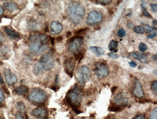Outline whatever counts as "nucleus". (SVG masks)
<instances>
[{
    "label": "nucleus",
    "instance_id": "f257e3e1",
    "mask_svg": "<svg viewBox=\"0 0 157 119\" xmlns=\"http://www.w3.org/2000/svg\"><path fill=\"white\" fill-rule=\"evenodd\" d=\"M49 41V37L43 34H34L30 38L29 49L35 54H40L47 50Z\"/></svg>",
    "mask_w": 157,
    "mask_h": 119
},
{
    "label": "nucleus",
    "instance_id": "f03ea898",
    "mask_svg": "<svg viewBox=\"0 0 157 119\" xmlns=\"http://www.w3.org/2000/svg\"><path fill=\"white\" fill-rule=\"evenodd\" d=\"M68 15L72 22L75 25H77L82 22L85 15V9L82 5L76 2L69 3L67 8Z\"/></svg>",
    "mask_w": 157,
    "mask_h": 119
},
{
    "label": "nucleus",
    "instance_id": "7ed1b4c3",
    "mask_svg": "<svg viewBox=\"0 0 157 119\" xmlns=\"http://www.w3.org/2000/svg\"><path fill=\"white\" fill-rule=\"evenodd\" d=\"M83 96L81 90L76 85H75L73 88L68 92L66 96V100L68 104L77 114L81 113V111L79 110L78 108L81 104Z\"/></svg>",
    "mask_w": 157,
    "mask_h": 119
},
{
    "label": "nucleus",
    "instance_id": "20e7f679",
    "mask_svg": "<svg viewBox=\"0 0 157 119\" xmlns=\"http://www.w3.org/2000/svg\"><path fill=\"white\" fill-rule=\"evenodd\" d=\"M55 62L51 54H43L39 61L34 66L33 72L36 75H39L43 70L49 71L54 68Z\"/></svg>",
    "mask_w": 157,
    "mask_h": 119
},
{
    "label": "nucleus",
    "instance_id": "39448f33",
    "mask_svg": "<svg viewBox=\"0 0 157 119\" xmlns=\"http://www.w3.org/2000/svg\"><path fill=\"white\" fill-rule=\"evenodd\" d=\"M84 42L82 37L77 36L72 37L68 41V49L75 54L80 53Z\"/></svg>",
    "mask_w": 157,
    "mask_h": 119
},
{
    "label": "nucleus",
    "instance_id": "423d86ee",
    "mask_svg": "<svg viewBox=\"0 0 157 119\" xmlns=\"http://www.w3.org/2000/svg\"><path fill=\"white\" fill-rule=\"evenodd\" d=\"M47 93L43 89L39 88L32 89L29 95V99L36 103H41L47 99Z\"/></svg>",
    "mask_w": 157,
    "mask_h": 119
},
{
    "label": "nucleus",
    "instance_id": "0eeeda50",
    "mask_svg": "<svg viewBox=\"0 0 157 119\" xmlns=\"http://www.w3.org/2000/svg\"><path fill=\"white\" fill-rule=\"evenodd\" d=\"M90 77L91 72L90 69L86 65L82 66L76 75L79 84L84 87L86 83L89 81Z\"/></svg>",
    "mask_w": 157,
    "mask_h": 119
},
{
    "label": "nucleus",
    "instance_id": "6e6552de",
    "mask_svg": "<svg viewBox=\"0 0 157 119\" xmlns=\"http://www.w3.org/2000/svg\"><path fill=\"white\" fill-rule=\"evenodd\" d=\"M94 72L99 78L102 79L106 77L109 75V69L104 62H98L95 65Z\"/></svg>",
    "mask_w": 157,
    "mask_h": 119
},
{
    "label": "nucleus",
    "instance_id": "1a4fd4ad",
    "mask_svg": "<svg viewBox=\"0 0 157 119\" xmlns=\"http://www.w3.org/2000/svg\"><path fill=\"white\" fill-rule=\"evenodd\" d=\"M103 15L100 12L93 10L90 12L88 15L86 19V23L88 25H92L100 23L102 21Z\"/></svg>",
    "mask_w": 157,
    "mask_h": 119
},
{
    "label": "nucleus",
    "instance_id": "9d476101",
    "mask_svg": "<svg viewBox=\"0 0 157 119\" xmlns=\"http://www.w3.org/2000/svg\"><path fill=\"white\" fill-rule=\"evenodd\" d=\"M76 65V60L74 58H71L66 59L64 63V70L71 77L73 76L74 71Z\"/></svg>",
    "mask_w": 157,
    "mask_h": 119
},
{
    "label": "nucleus",
    "instance_id": "9b49d317",
    "mask_svg": "<svg viewBox=\"0 0 157 119\" xmlns=\"http://www.w3.org/2000/svg\"><path fill=\"white\" fill-rule=\"evenodd\" d=\"M114 101L115 104L118 106L124 108L127 106L128 103V99L125 94L123 93H120L114 97Z\"/></svg>",
    "mask_w": 157,
    "mask_h": 119
},
{
    "label": "nucleus",
    "instance_id": "f8f14e48",
    "mask_svg": "<svg viewBox=\"0 0 157 119\" xmlns=\"http://www.w3.org/2000/svg\"><path fill=\"white\" fill-rule=\"evenodd\" d=\"M4 77L6 83L10 85H13L17 82L18 78L16 74L10 69H6L4 70Z\"/></svg>",
    "mask_w": 157,
    "mask_h": 119
},
{
    "label": "nucleus",
    "instance_id": "ddd939ff",
    "mask_svg": "<svg viewBox=\"0 0 157 119\" xmlns=\"http://www.w3.org/2000/svg\"><path fill=\"white\" fill-rule=\"evenodd\" d=\"M133 94L134 96L138 98H141L144 96V93L141 84L137 79H135L134 81Z\"/></svg>",
    "mask_w": 157,
    "mask_h": 119
},
{
    "label": "nucleus",
    "instance_id": "4468645a",
    "mask_svg": "<svg viewBox=\"0 0 157 119\" xmlns=\"http://www.w3.org/2000/svg\"><path fill=\"white\" fill-rule=\"evenodd\" d=\"M33 116L40 119H45L47 116V110L42 107H39L34 108L31 112Z\"/></svg>",
    "mask_w": 157,
    "mask_h": 119
},
{
    "label": "nucleus",
    "instance_id": "2eb2a0df",
    "mask_svg": "<svg viewBox=\"0 0 157 119\" xmlns=\"http://www.w3.org/2000/svg\"><path fill=\"white\" fill-rule=\"evenodd\" d=\"M63 29L62 24L58 21H54L50 25V33L52 35L58 34Z\"/></svg>",
    "mask_w": 157,
    "mask_h": 119
},
{
    "label": "nucleus",
    "instance_id": "dca6fc26",
    "mask_svg": "<svg viewBox=\"0 0 157 119\" xmlns=\"http://www.w3.org/2000/svg\"><path fill=\"white\" fill-rule=\"evenodd\" d=\"M130 57L134 58L144 63H146L149 61L148 57L146 54H142L138 52H133L130 53Z\"/></svg>",
    "mask_w": 157,
    "mask_h": 119
},
{
    "label": "nucleus",
    "instance_id": "f3484780",
    "mask_svg": "<svg viewBox=\"0 0 157 119\" xmlns=\"http://www.w3.org/2000/svg\"><path fill=\"white\" fill-rule=\"evenodd\" d=\"M3 6L7 11L11 12L19 9V5L14 2H5L3 4Z\"/></svg>",
    "mask_w": 157,
    "mask_h": 119
},
{
    "label": "nucleus",
    "instance_id": "a211bd4d",
    "mask_svg": "<svg viewBox=\"0 0 157 119\" xmlns=\"http://www.w3.org/2000/svg\"><path fill=\"white\" fill-rule=\"evenodd\" d=\"M89 49L92 53H93L96 57H98L102 56V54L104 53V51L101 47L90 46Z\"/></svg>",
    "mask_w": 157,
    "mask_h": 119
},
{
    "label": "nucleus",
    "instance_id": "6ab92c4d",
    "mask_svg": "<svg viewBox=\"0 0 157 119\" xmlns=\"http://www.w3.org/2000/svg\"><path fill=\"white\" fill-rule=\"evenodd\" d=\"M4 31H5V33L6 34L8 35L9 37L13 39H18L20 37L19 33L16 32V31H12L11 30L8 29L7 28H4Z\"/></svg>",
    "mask_w": 157,
    "mask_h": 119
},
{
    "label": "nucleus",
    "instance_id": "aec40b11",
    "mask_svg": "<svg viewBox=\"0 0 157 119\" xmlns=\"http://www.w3.org/2000/svg\"><path fill=\"white\" fill-rule=\"evenodd\" d=\"M15 92L19 95H24L28 92V88L25 85H20L16 87Z\"/></svg>",
    "mask_w": 157,
    "mask_h": 119
},
{
    "label": "nucleus",
    "instance_id": "412c9836",
    "mask_svg": "<svg viewBox=\"0 0 157 119\" xmlns=\"http://www.w3.org/2000/svg\"><path fill=\"white\" fill-rule=\"evenodd\" d=\"M118 46V42L113 40L109 42V45H108V48L110 51L116 52H117V51H116V50L117 49Z\"/></svg>",
    "mask_w": 157,
    "mask_h": 119
},
{
    "label": "nucleus",
    "instance_id": "4be33fe9",
    "mask_svg": "<svg viewBox=\"0 0 157 119\" xmlns=\"http://www.w3.org/2000/svg\"><path fill=\"white\" fill-rule=\"evenodd\" d=\"M121 107L118 106L117 105L115 104H111L109 107L108 108V109L109 112H118L121 111L122 108Z\"/></svg>",
    "mask_w": 157,
    "mask_h": 119
},
{
    "label": "nucleus",
    "instance_id": "5701e85b",
    "mask_svg": "<svg viewBox=\"0 0 157 119\" xmlns=\"http://www.w3.org/2000/svg\"><path fill=\"white\" fill-rule=\"evenodd\" d=\"M16 107L20 112L25 113L26 111V106L22 101L18 102L16 104Z\"/></svg>",
    "mask_w": 157,
    "mask_h": 119
},
{
    "label": "nucleus",
    "instance_id": "b1692460",
    "mask_svg": "<svg viewBox=\"0 0 157 119\" xmlns=\"http://www.w3.org/2000/svg\"><path fill=\"white\" fill-rule=\"evenodd\" d=\"M144 29H145V32H146L147 33H149V34L152 33L153 32H155V31H157V28H156L151 27V26H149V25H147V24L145 25Z\"/></svg>",
    "mask_w": 157,
    "mask_h": 119
},
{
    "label": "nucleus",
    "instance_id": "393cba45",
    "mask_svg": "<svg viewBox=\"0 0 157 119\" xmlns=\"http://www.w3.org/2000/svg\"><path fill=\"white\" fill-rule=\"evenodd\" d=\"M9 53V50L8 47L6 46L2 47L0 49V56L2 57H6L7 54Z\"/></svg>",
    "mask_w": 157,
    "mask_h": 119
},
{
    "label": "nucleus",
    "instance_id": "a878e982",
    "mask_svg": "<svg viewBox=\"0 0 157 119\" xmlns=\"http://www.w3.org/2000/svg\"><path fill=\"white\" fill-rule=\"evenodd\" d=\"M134 32L137 34H143L145 32L144 28L140 26H137L134 27Z\"/></svg>",
    "mask_w": 157,
    "mask_h": 119
},
{
    "label": "nucleus",
    "instance_id": "bb28decb",
    "mask_svg": "<svg viewBox=\"0 0 157 119\" xmlns=\"http://www.w3.org/2000/svg\"><path fill=\"white\" fill-rule=\"evenodd\" d=\"M151 90L153 94L157 95V81H154L151 85Z\"/></svg>",
    "mask_w": 157,
    "mask_h": 119
},
{
    "label": "nucleus",
    "instance_id": "cd10ccee",
    "mask_svg": "<svg viewBox=\"0 0 157 119\" xmlns=\"http://www.w3.org/2000/svg\"><path fill=\"white\" fill-rule=\"evenodd\" d=\"M138 48H139V50L141 52L144 53L146 50L148 49V47L145 43L141 42L139 45Z\"/></svg>",
    "mask_w": 157,
    "mask_h": 119
},
{
    "label": "nucleus",
    "instance_id": "c85d7f7f",
    "mask_svg": "<svg viewBox=\"0 0 157 119\" xmlns=\"http://www.w3.org/2000/svg\"><path fill=\"white\" fill-rule=\"evenodd\" d=\"M15 119H26V117L24 113L19 112L16 113Z\"/></svg>",
    "mask_w": 157,
    "mask_h": 119
},
{
    "label": "nucleus",
    "instance_id": "c756f323",
    "mask_svg": "<svg viewBox=\"0 0 157 119\" xmlns=\"http://www.w3.org/2000/svg\"><path fill=\"white\" fill-rule=\"evenodd\" d=\"M149 119H157V108H155L151 112Z\"/></svg>",
    "mask_w": 157,
    "mask_h": 119
},
{
    "label": "nucleus",
    "instance_id": "7c9ffc66",
    "mask_svg": "<svg viewBox=\"0 0 157 119\" xmlns=\"http://www.w3.org/2000/svg\"><path fill=\"white\" fill-rule=\"evenodd\" d=\"M126 35V31L124 29H120L117 32V35L119 37L122 38L125 37Z\"/></svg>",
    "mask_w": 157,
    "mask_h": 119
},
{
    "label": "nucleus",
    "instance_id": "2f4dec72",
    "mask_svg": "<svg viewBox=\"0 0 157 119\" xmlns=\"http://www.w3.org/2000/svg\"><path fill=\"white\" fill-rule=\"evenodd\" d=\"M98 2H99L100 4L104 5H106L107 4L111 3L112 2V1L111 0H101V1H98Z\"/></svg>",
    "mask_w": 157,
    "mask_h": 119
},
{
    "label": "nucleus",
    "instance_id": "473e14b6",
    "mask_svg": "<svg viewBox=\"0 0 157 119\" xmlns=\"http://www.w3.org/2000/svg\"><path fill=\"white\" fill-rule=\"evenodd\" d=\"M88 30V28H85V29H79L78 30L75 31V34L76 35L81 34L83 33V32H84L85 31Z\"/></svg>",
    "mask_w": 157,
    "mask_h": 119
},
{
    "label": "nucleus",
    "instance_id": "72a5a7b5",
    "mask_svg": "<svg viewBox=\"0 0 157 119\" xmlns=\"http://www.w3.org/2000/svg\"><path fill=\"white\" fill-rule=\"evenodd\" d=\"M150 7L154 12L156 13L157 11V4H150Z\"/></svg>",
    "mask_w": 157,
    "mask_h": 119
},
{
    "label": "nucleus",
    "instance_id": "f704fd0d",
    "mask_svg": "<svg viewBox=\"0 0 157 119\" xmlns=\"http://www.w3.org/2000/svg\"><path fill=\"white\" fill-rule=\"evenodd\" d=\"M4 100V94L1 89L0 88V104L2 103Z\"/></svg>",
    "mask_w": 157,
    "mask_h": 119
},
{
    "label": "nucleus",
    "instance_id": "c9c22d12",
    "mask_svg": "<svg viewBox=\"0 0 157 119\" xmlns=\"http://www.w3.org/2000/svg\"><path fill=\"white\" fill-rule=\"evenodd\" d=\"M140 6H141L142 9H143V10H146L147 6H146V3H145V1H142L141 3L140 4Z\"/></svg>",
    "mask_w": 157,
    "mask_h": 119
},
{
    "label": "nucleus",
    "instance_id": "e433bc0d",
    "mask_svg": "<svg viewBox=\"0 0 157 119\" xmlns=\"http://www.w3.org/2000/svg\"><path fill=\"white\" fill-rule=\"evenodd\" d=\"M133 119H145V116L144 114H140L135 116Z\"/></svg>",
    "mask_w": 157,
    "mask_h": 119
},
{
    "label": "nucleus",
    "instance_id": "4c0bfd02",
    "mask_svg": "<svg viewBox=\"0 0 157 119\" xmlns=\"http://www.w3.org/2000/svg\"><path fill=\"white\" fill-rule=\"evenodd\" d=\"M107 56H108L110 58H112L113 59H116L118 58V56L117 54H113V53H109L107 54Z\"/></svg>",
    "mask_w": 157,
    "mask_h": 119
},
{
    "label": "nucleus",
    "instance_id": "58836bf2",
    "mask_svg": "<svg viewBox=\"0 0 157 119\" xmlns=\"http://www.w3.org/2000/svg\"><path fill=\"white\" fill-rule=\"evenodd\" d=\"M143 13L144 15H145L146 17H149V18H151V16L149 14V13L147 12L146 10H143Z\"/></svg>",
    "mask_w": 157,
    "mask_h": 119
},
{
    "label": "nucleus",
    "instance_id": "ea45409f",
    "mask_svg": "<svg viewBox=\"0 0 157 119\" xmlns=\"http://www.w3.org/2000/svg\"><path fill=\"white\" fill-rule=\"evenodd\" d=\"M129 64L130 67H131L132 68H135L137 66V63L135 62L134 61L130 62L129 63Z\"/></svg>",
    "mask_w": 157,
    "mask_h": 119
},
{
    "label": "nucleus",
    "instance_id": "a19ab883",
    "mask_svg": "<svg viewBox=\"0 0 157 119\" xmlns=\"http://www.w3.org/2000/svg\"><path fill=\"white\" fill-rule=\"evenodd\" d=\"M156 35H157L156 32H153L152 33L149 35L147 36V38L149 39L153 38L155 37L156 36Z\"/></svg>",
    "mask_w": 157,
    "mask_h": 119
},
{
    "label": "nucleus",
    "instance_id": "79ce46f5",
    "mask_svg": "<svg viewBox=\"0 0 157 119\" xmlns=\"http://www.w3.org/2000/svg\"><path fill=\"white\" fill-rule=\"evenodd\" d=\"M4 36H3V35L0 33V44L4 42Z\"/></svg>",
    "mask_w": 157,
    "mask_h": 119
},
{
    "label": "nucleus",
    "instance_id": "37998d69",
    "mask_svg": "<svg viewBox=\"0 0 157 119\" xmlns=\"http://www.w3.org/2000/svg\"><path fill=\"white\" fill-rule=\"evenodd\" d=\"M0 83H1V84L2 85H4V79H3V77L2 76V74L0 73Z\"/></svg>",
    "mask_w": 157,
    "mask_h": 119
},
{
    "label": "nucleus",
    "instance_id": "c03bdc74",
    "mask_svg": "<svg viewBox=\"0 0 157 119\" xmlns=\"http://www.w3.org/2000/svg\"><path fill=\"white\" fill-rule=\"evenodd\" d=\"M49 41L51 42V44L52 45H53L54 44V39L51 37L50 36H49Z\"/></svg>",
    "mask_w": 157,
    "mask_h": 119
},
{
    "label": "nucleus",
    "instance_id": "a18cd8bd",
    "mask_svg": "<svg viewBox=\"0 0 157 119\" xmlns=\"http://www.w3.org/2000/svg\"><path fill=\"white\" fill-rule=\"evenodd\" d=\"M4 12V8L2 7V6L0 5V16H1L3 14Z\"/></svg>",
    "mask_w": 157,
    "mask_h": 119
},
{
    "label": "nucleus",
    "instance_id": "49530a36",
    "mask_svg": "<svg viewBox=\"0 0 157 119\" xmlns=\"http://www.w3.org/2000/svg\"><path fill=\"white\" fill-rule=\"evenodd\" d=\"M63 37L61 36H59V37H58L57 38L56 40H57V42H61V41L63 40Z\"/></svg>",
    "mask_w": 157,
    "mask_h": 119
},
{
    "label": "nucleus",
    "instance_id": "de8ad7c7",
    "mask_svg": "<svg viewBox=\"0 0 157 119\" xmlns=\"http://www.w3.org/2000/svg\"><path fill=\"white\" fill-rule=\"evenodd\" d=\"M118 88V87L117 86H114L111 89V92L112 93V94H113L115 92V91L117 90V89Z\"/></svg>",
    "mask_w": 157,
    "mask_h": 119
},
{
    "label": "nucleus",
    "instance_id": "09e8293b",
    "mask_svg": "<svg viewBox=\"0 0 157 119\" xmlns=\"http://www.w3.org/2000/svg\"><path fill=\"white\" fill-rule=\"evenodd\" d=\"M134 25L133 23H128L127 24V26L129 28H132V27H134Z\"/></svg>",
    "mask_w": 157,
    "mask_h": 119
},
{
    "label": "nucleus",
    "instance_id": "8fccbe9b",
    "mask_svg": "<svg viewBox=\"0 0 157 119\" xmlns=\"http://www.w3.org/2000/svg\"><path fill=\"white\" fill-rule=\"evenodd\" d=\"M71 34H72V33H71V32H70V31L67 32L66 33V38H69L70 36H71Z\"/></svg>",
    "mask_w": 157,
    "mask_h": 119
},
{
    "label": "nucleus",
    "instance_id": "3c124183",
    "mask_svg": "<svg viewBox=\"0 0 157 119\" xmlns=\"http://www.w3.org/2000/svg\"><path fill=\"white\" fill-rule=\"evenodd\" d=\"M157 19H155L153 21V27H155L157 25Z\"/></svg>",
    "mask_w": 157,
    "mask_h": 119
},
{
    "label": "nucleus",
    "instance_id": "603ef678",
    "mask_svg": "<svg viewBox=\"0 0 157 119\" xmlns=\"http://www.w3.org/2000/svg\"><path fill=\"white\" fill-rule=\"evenodd\" d=\"M108 12H109V13L110 15H113V14H114V11H113V10L112 9H109L108 10Z\"/></svg>",
    "mask_w": 157,
    "mask_h": 119
},
{
    "label": "nucleus",
    "instance_id": "864d4df0",
    "mask_svg": "<svg viewBox=\"0 0 157 119\" xmlns=\"http://www.w3.org/2000/svg\"><path fill=\"white\" fill-rule=\"evenodd\" d=\"M152 59L154 61H157V54H154L152 57Z\"/></svg>",
    "mask_w": 157,
    "mask_h": 119
},
{
    "label": "nucleus",
    "instance_id": "5fc2aeb1",
    "mask_svg": "<svg viewBox=\"0 0 157 119\" xmlns=\"http://www.w3.org/2000/svg\"><path fill=\"white\" fill-rule=\"evenodd\" d=\"M130 15H132V13H131V12H130V13L129 14H127V16H130Z\"/></svg>",
    "mask_w": 157,
    "mask_h": 119
},
{
    "label": "nucleus",
    "instance_id": "6e6d98bb",
    "mask_svg": "<svg viewBox=\"0 0 157 119\" xmlns=\"http://www.w3.org/2000/svg\"><path fill=\"white\" fill-rule=\"evenodd\" d=\"M0 119H4V118H3V117H2L1 116H0Z\"/></svg>",
    "mask_w": 157,
    "mask_h": 119
},
{
    "label": "nucleus",
    "instance_id": "4d7b16f0",
    "mask_svg": "<svg viewBox=\"0 0 157 119\" xmlns=\"http://www.w3.org/2000/svg\"><path fill=\"white\" fill-rule=\"evenodd\" d=\"M113 119V118H112V119Z\"/></svg>",
    "mask_w": 157,
    "mask_h": 119
}]
</instances>
